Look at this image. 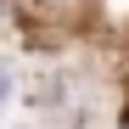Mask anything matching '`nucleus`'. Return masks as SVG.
<instances>
[{
    "label": "nucleus",
    "mask_w": 129,
    "mask_h": 129,
    "mask_svg": "<svg viewBox=\"0 0 129 129\" xmlns=\"http://www.w3.org/2000/svg\"><path fill=\"white\" fill-rule=\"evenodd\" d=\"M17 129H28V123H17Z\"/></svg>",
    "instance_id": "nucleus-1"
}]
</instances>
